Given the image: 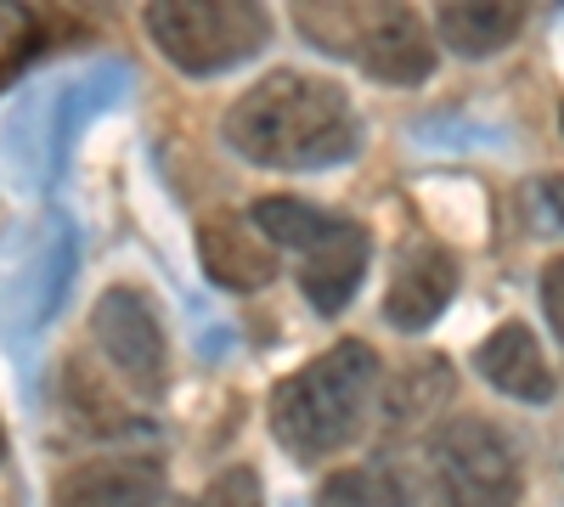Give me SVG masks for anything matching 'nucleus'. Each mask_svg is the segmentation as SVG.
Instances as JSON below:
<instances>
[{
    "mask_svg": "<svg viewBox=\"0 0 564 507\" xmlns=\"http://www.w3.org/2000/svg\"><path fill=\"white\" fill-rule=\"evenodd\" d=\"M379 350L361 339H339L327 344L316 361H305L294 378H282L271 389V440L300 456V463H316V456L345 451L372 400H379Z\"/></svg>",
    "mask_w": 564,
    "mask_h": 507,
    "instance_id": "obj_2",
    "label": "nucleus"
},
{
    "mask_svg": "<svg viewBox=\"0 0 564 507\" xmlns=\"http://www.w3.org/2000/svg\"><path fill=\"white\" fill-rule=\"evenodd\" d=\"M475 366L508 400H525V406L553 400V366H547V355H542V344L525 321H502L497 333H486L480 350H475Z\"/></svg>",
    "mask_w": 564,
    "mask_h": 507,
    "instance_id": "obj_10",
    "label": "nucleus"
},
{
    "mask_svg": "<svg viewBox=\"0 0 564 507\" xmlns=\"http://www.w3.org/2000/svg\"><path fill=\"white\" fill-rule=\"evenodd\" d=\"M220 135L231 153L260 169H327L361 147V119L345 85L276 68L226 108Z\"/></svg>",
    "mask_w": 564,
    "mask_h": 507,
    "instance_id": "obj_1",
    "label": "nucleus"
},
{
    "mask_svg": "<svg viewBox=\"0 0 564 507\" xmlns=\"http://www.w3.org/2000/svg\"><path fill=\"white\" fill-rule=\"evenodd\" d=\"M452 294H457V260H452V249L417 243L412 254L395 260L390 294H384V321L395 333H423V328H435V321H441Z\"/></svg>",
    "mask_w": 564,
    "mask_h": 507,
    "instance_id": "obj_9",
    "label": "nucleus"
},
{
    "mask_svg": "<svg viewBox=\"0 0 564 507\" xmlns=\"http://www.w3.org/2000/svg\"><path fill=\"white\" fill-rule=\"evenodd\" d=\"M164 502V463L159 456H90L74 463L52 507H159Z\"/></svg>",
    "mask_w": 564,
    "mask_h": 507,
    "instance_id": "obj_8",
    "label": "nucleus"
},
{
    "mask_svg": "<svg viewBox=\"0 0 564 507\" xmlns=\"http://www.w3.org/2000/svg\"><path fill=\"white\" fill-rule=\"evenodd\" d=\"M198 260L204 276L226 294H254L276 283V249L260 238V225L249 214H204L198 220Z\"/></svg>",
    "mask_w": 564,
    "mask_h": 507,
    "instance_id": "obj_7",
    "label": "nucleus"
},
{
    "mask_svg": "<svg viewBox=\"0 0 564 507\" xmlns=\"http://www.w3.org/2000/svg\"><path fill=\"white\" fill-rule=\"evenodd\" d=\"M367 254H372L367 232L345 220L339 232L327 238L316 254H305V271H300V288H305V299H311L322 316H339V310L356 299L361 276H367Z\"/></svg>",
    "mask_w": 564,
    "mask_h": 507,
    "instance_id": "obj_11",
    "label": "nucleus"
},
{
    "mask_svg": "<svg viewBox=\"0 0 564 507\" xmlns=\"http://www.w3.org/2000/svg\"><path fill=\"white\" fill-rule=\"evenodd\" d=\"M542 198H547V209H553L558 225H564V175H547V180H542Z\"/></svg>",
    "mask_w": 564,
    "mask_h": 507,
    "instance_id": "obj_19",
    "label": "nucleus"
},
{
    "mask_svg": "<svg viewBox=\"0 0 564 507\" xmlns=\"http://www.w3.org/2000/svg\"><path fill=\"white\" fill-rule=\"evenodd\" d=\"M300 29L384 85H423L441 63L430 23L406 7H300Z\"/></svg>",
    "mask_w": 564,
    "mask_h": 507,
    "instance_id": "obj_4",
    "label": "nucleus"
},
{
    "mask_svg": "<svg viewBox=\"0 0 564 507\" xmlns=\"http://www.w3.org/2000/svg\"><path fill=\"white\" fill-rule=\"evenodd\" d=\"M452 395H457V378H452V361L446 355H417V361H406V373L395 378V384H384V418L401 429H412V423H430V418H441V411L452 406Z\"/></svg>",
    "mask_w": 564,
    "mask_h": 507,
    "instance_id": "obj_14",
    "label": "nucleus"
},
{
    "mask_svg": "<svg viewBox=\"0 0 564 507\" xmlns=\"http://www.w3.org/2000/svg\"><path fill=\"white\" fill-rule=\"evenodd\" d=\"M148 34L181 74H220L271 40V18L249 0H159L148 7Z\"/></svg>",
    "mask_w": 564,
    "mask_h": 507,
    "instance_id": "obj_5",
    "label": "nucleus"
},
{
    "mask_svg": "<svg viewBox=\"0 0 564 507\" xmlns=\"http://www.w3.org/2000/svg\"><path fill=\"white\" fill-rule=\"evenodd\" d=\"M204 507H265L260 474H254V469H226V474H215L209 491H204Z\"/></svg>",
    "mask_w": 564,
    "mask_h": 507,
    "instance_id": "obj_17",
    "label": "nucleus"
},
{
    "mask_svg": "<svg viewBox=\"0 0 564 507\" xmlns=\"http://www.w3.org/2000/svg\"><path fill=\"white\" fill-rule=\"evenodd\" d=\"M164 507H204V502H164Z\"/></svg>",
    "mask_w": 564,
    "mask_h": 507,
    "instance_id": "obj_20",
    "label": "nucleus"
},
{
    "mask_svg": "<svg viewBox=\"0 0 564 507\" xmlns=\"http://www.w3.org/2000/svg\"><path fill=\"white\" fill-rule=\"evenodd\" d=\"M435 29L446 40V52L457 57H491L525 29V7L520 0H446L435 12Z\"/></svg>",
    "mask_w": 564,
    "mask_h": 507,
    "instance_id": "obj_12",
    "label": "nucleus"
},
{
    "mask_svg": "<svg viewBox=\"0 0 564 507\" xmlns=\"http://www.w3.org/2000/svg\"><path fill=\"white\" fill-rule=\"evenodd\" d=\"M90 339H97L102 361L113 366V378L135 395H164L170 384V339L153 299L141 288H108L90 305Z\"/></svg>",
    "mask_w": 564,
    "mask_h": 507,
    "instance_id": "obj_6",
    "label": "nucleus"
},
{
    "mask_svg": "<svg viewBox=\"0 0 564 507\" xmlns=\"http://www.w3.org/2000/svg\"><path fill=\"white\" fill-rule=\"evenodd\" d=\"M63 395L74 406V418L97 434H113V429H130V418H119V400L102 389V378L90 373L85 361H68V378H63Z\"/></svg>",
    "mask_w": 564,
    "mask_h": 507,
    "instance_id": "obj_16",
    "label": "nucleus"
},
{
    "mask_svg": "<svg viewBox=\"0 0 564 507\" xmlns=\"http://www.w3.org/2000/svg\"><path fill=\"white\" fill-rule=\"evenodd\" d=\"M542 316H547V328L564 339V254H553L542 265Z\"/></svg>",
    "mask_w": 564,
    "mask_h": 507,
    "instance_id": "obj_18",
    "label": "nucleus"
},
{
    "mask_svg": "<svg viewBox=\"0 0 564 507\" xmlns=\"http://www.w3.org/2000/svg\"><path fill=\"white\" fill-rule=\"evenodd\" d=\"M423 491L435 507H513L525 491V469L508 429L475 411H446L423 440Z\"/></svg>",
    "mask_w": 564,
    "mask_h": 507,
    "instance_id": "obj_3",
    "label": "nucleus"
},
{
    "mask_svg": "<svg viewBox=\"0 0 564 507\" xmlns=\"http://www.w3.org/2000/svg\"><path fill=\"white\" fill-rule=\"evenodd\" d=\"M0 456H7V434H0Z\"/></svg>",
    "mask_w": 564,
    "mask_h": 507,
    "instance_id": "obj_21",
    "label": "nucleus"
},
{
    "mask_svg": "<svg viewBox=\"0 0 564 507\" xmlns=\"http://www.w3.org/2000/svg\"><path fill=\"white\" fill-rule=\"evenodd\" d=\"M249 220L260 225V238L271 243V249H305V254H316L327 238L339 232V214H327V209H316V203H305V198H260L254 209H249Z\"/></svg>",
    "mask_w": 564,
    "mask_h": 507,
    "instance_id": "obj_15",
    "label": "nucleus"
},
{
    "mask_svg": "<svg viewBox=\"0 0 564 507\" xmlns=\"http://www.w3.org/2000/svg\"><path fill=\"white\" fill-rule=\"evenodd\" d=\"M316 507H417V480L401 469V456H379L367 469L327 474Z\"/></svg>",
    "mask_w": 564,
    "mask_h": 507,
    "instance_id": "obj_13",
    "label": "nucleus"
}]
</instances>
